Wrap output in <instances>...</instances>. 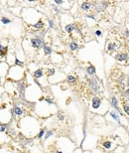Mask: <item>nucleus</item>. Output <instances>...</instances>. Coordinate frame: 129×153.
<instances>
[{
  "mask_svg": "<svg viewBox=\"0 0 129 153\" xmlns=\"http://www.w3.org/2000/svg\"><path fill=\"white\" fill-rule=\"evenodd\" d=\"M14 85H15V89H16L17 96H18L19 98L24 99L25 90H26V88H27L26 83L24 81V80H22V81H16V83H14Z\"/></svg>",
  "mask_w": 129,
  "mask_h": 153,
  "instance_id": "nucleus-9",
  "label": "nucleus"
},
{
  "mask_svg": "<svg viewBox=\"0 0 129 153\" xmlns=\"http://www.w3.org/2000/svg\"><path fill=\"white\" fill-rule=\"evenodd\" d=\"M52 7H53V9L56 11V13H60V12H61V10L59 9V8H58L56 5H52Z\"/></svg>",
  "mask_w": 129,
  "mask_h": 153,
  "instance_id": "nucleus-37",
  "label": "nucleus"
},
{
  "mask_svg": "<svg viewBox=\"0 0 129 153\" xmlns=\"http://www.w3.org/2000/svg\"><path fill=\"white\" fill-rule=\"evenodd\" d=\"M42 97H43V92L39 85L32 84V85L27 86L25 95H24L25 100H27L28 102H35V101H39Z\"/></svg>",
  "mask_w": 129,
  "mask_h": 153,
  "instance_id": "nucleus-3",
  "label": "nucleus"
},
{
  "mask_svg": "<svg viewBox=\"0 0 129 153\" xmlns=\"http://www.w3.org/2000/svg\"><path fill=\"white\" fill-rule=\"evenodd\" d=\"M87 84H88V87L92 92H94V93H100L101 92V84L97 78L92 77L91 79H88Z\"/></svg>",
  "mask_w": 129,
  "mask_h": 153,
  "instance_id": "nucleus-8",
  "label": "nucleus"
},
{
  "mask_svg": "<svg viewBox=\"0 0 129 153\" xmlns=\"http://www.w3.org/2000/svg\"><path fill=\"white\" fill-rule=\"evenodd\" d=\"M95 35L97 37H100L102 35L101 31H100V30H96V31H95Z\"/></svg>",
  "mask_w": 129,
  "mask_h": 153,
  "instance_id": "nucleus-38",
  "label": "nucleus"
},
{
  "mask_svg": "<svg viewBox=\"0 0 129 153\" xmlns=\"http://www.w3.org/2000/svg\"><path fill=\"white\" fill-rule=\"evenodd\" d=\"M110 105L112 107V108H117L119 105H118V99H117V98L115 97V96H112L110 99Z\"/></svg>",
  "mask_w": 129,
  "mask_h": 153,
  "instance_id": "nucleus-21",
  "label": "nucleus"
},
{
  "mask_svg": "<svg viewBox=\"0 0 129 153\" xmlns=\"http://www.w3.org/2000/svg\"><path fill=\"white\" fill-rule=\"evenodd\" d=\"M118 46L119 44L118 43H108L107 44V48H106V50H107V52L108 53H111V52H114L115 50H116V48H118Z\"/></svg>",
  "mask_w": 129,
  "mask_h": 153,
  "instance_id": "nucleus-20",
  "label": "nucleus"
},
{
  "mask_svg": "<svg viewBox=\"0 0 129 153\" xmlns=\"http://www.w3.org/2000/svg\"><path fill=\"white\" fill-rule=\"evenodd\" d=\"M12 113L11 109L6 107V104L2 103V109L0 110V122L4 124H8L12 121Z\"/></svg>",
  "mask_w": 129,
  "mask_h": 153,
  "instance_id": "nucleus-7",
  "label": "nucleus"
},
{
  "mask_svg": "<svg viewBox=\"0 0 129 153\" xmlns=\"http://www.w3.org/2000/svg\"><path fill=\"white\" fill-rule=\"evenodd\" d=\"M58 149L60 148V150H62L64 153H73L75 149V145L68 138H62L58 140Z\"/></svg>",
  "mask_w": 129,
  "mask_h": 153,
  "instance_id": "nucleus-6",
  "label": "nucleus"
},
{
  "mask_svg": "<svg viewBox=\"0 0 129 153\" xmlns=\"http://www.w3.org/2000/svg\"><path fill=\"white\" fill-rule=\"evenodd\" d=\"M43 49H44V53H45V55H51L52 54V48H51L50 46L44 45Z\"/></svg>",
  "mask_w": 129,
  "mask_h": 153,
  "instance_id": "nucleus-31",
  "label": "nucleus"
},
{
  "mask_svg": "<svg viewBox=\"0 0 129 153\" xmlns=\"http://www.w3.org/2000/svg\"><path fill=\"white\" fill-rule=\"evenodd\" d=\"M86 74H87L88 76H95V68H94V66L89 65V66L86 68Z\"/></svg>",
  "mask_w": 129,
  "mask_h": 153,
  "instance_id": "nucleus-22",
  "label": "nucleus"
},
{
  "mask_svg": "<svg viewBox=\"0 0 129 153\" xmlns=\"http://www.w3.org/2000/svg\"><path fill=\"white\" fill-rule=\"evenodd\" d=\"M55 153H64L62 150H60V149H56L55 150Z\"/></svg>",
  "mask_w": 129,
  "mask_h": 153,
  "instance_id": "nucleus-40",
  "label": "nucleus"
},
{
  "mask_svg": "<svg viewBox=\"0 0 129 153\" xmlns=\"http://www.w3.org/2000/svg\"><path fill=\"white\" fill-rule=\"evenodd\" d=\"M49 25H50V27L51 28H54V22H53V20H49Z\"/></svg>",
  "mask_w": 129,
  "mask_h": 153,
  "instance_id": "nucleus-39",
  "label": "nucleus"
},
{
  "mask_svg": "<svg viewBox=\"0 0 129 153\" xmlns=\"http://www.w3.org/2000/svg\"><path fill=\"white\" fill-rule=\"evenodd\" d=\"M33 27L35 28V29H37V30H41V29L44 28V22L40 19V20H38L35 24H33Z\"/></svg>",
  "mask_w": 129,
  "mask_h": 153,
  "instance_id": "nucleus-25",
  "label": "nucleus"
},
{
  "mask_svg": "<svg viewBox=\"0 0 129 153\" xmlns=\"http://www.w3.org/2000/svg\"><path fill=\"white\" fill-rule=\"evenodd\" d=\"M1 22H2L4 25H7V24L11 23V20H10L9 18H7V17H2V18H1Z\"/></svg>",
  "mask_w": 129,
  "mask_h": 153,
  "instance_id": "nucleus-34",
  "label": "nucleus"
},
{
  "mask_svg": "<svg viewBox=\"0 0 129 153\" xmlns=\"http://www.w3.org/2000/svg\"><path fill=\"white\" fill-rule=\"evenodd\" d=\"M4 91L9 95V96H14V95H17L16 92V89H15V85H14V81H8L4 84Z\"/></svg>",
  "mask_w": 129,
  "mask_h": 153,
  "instance_id": "nucleus-10",
  "label": "nucleus"
},
{
  "mask_svg": "<svg viewBox=\"0 0 129 153\" xmlns=\"http://www.w3.org/2000/svg\"><path fill=\"white\" fill-rule=\"evenodd\" d=\"M11 113H12V119L16 122L19 119H21L22 117L27 115L26 110H25V107H23L22 102H20V101H16V102L13 103V107L11 108Z\"/></svg>",
  "mask_w": 129,
  "mask_h": 153,
  "instance_id": "nucleus-5",
  "label": "nucleus"
},
{
  "mask_svg": "<svg viewBox=\"0 0 129 153\" xmlns=\"http://www.w3.org/2000/svg\"><path fill=\"white\" fill-rule=\"evenodd\" d=\"M57 5H62L64 3V0H54Z\"/></svg>",
  "mask_w": 129,
  "mask_h": 153,
  "instance_id": "nucleus-36",
  "label": "nucleus"
},
{
  "mask_svg": "<svg viewBox=\"0 0 129 153\" xmlns=\"http://www.w3.org/2000/svg\"><path fill=\"white\" fill-rule=\"evenodd\" d=\"M109 116L114 120V121H116L118 124H121V119H120V117H121V115H120L119 113L115 110V109H113V110H110L109 112Z\"/></svg>",
  "mask_w": 129,
  "mask_h": 153,
  "instance_id": "nucleus-16",
  "label": "nucleus"
},
{
  "mask_svg": "<svg viewBox=\"0 0 129 153\" xmlns=\"http://www.w3.org/2000/svg\"><path fill=\"white\" fill-rule=\"evenodd\" d=\"M70 49H71V51H73V52H74V51H76V50H79V44L76 43V42H71L70 43Z\"/></svg>",
  "mask_w": 129,
  "mask_h": 153,
  "instance_id": "nucleus-27",
  "label": "nucleus"
},
{
  "mask_svg": "<svg viewBox=\"0 0 129 153\" xmlns=\"http://www.w3.org/2000/svg\"><path fill=\"white\" fill-rule=\"evenodd\" d=\"M14 65H15V66H19V67H23L24 63H23V61H20L18 58H16V59H15V62H14Z\"/></svg>",
  "mask_w": 129,
  "mask_h": 153,
  "instance_id": "nucleus-35",
  "label": "nucleus"
},
{
  "mask_svg": "<svg viewBox=\"0 0 129 153\" xmlns=\"http://www.w3.org/2000/svg\"><path fill=\"white\" fill-rule=\"evenodd\" d=\"M44 77H45V72H44L43 69H37L35 72L33 73V79H34L36 84H38L39 80L43 79Z\"/></svg>",
  "mask_w": 129,
  "mask_h": 153,
  "instance_id": "nucleus-14",
  "label": "nucleus"
},
{
  "mask_svg": "<svg viewBox=\"0 0 129 153\" xmlns=\"http://www.w3.org/2000/svg\"><path fill=\"white\" fill-rule=\"evenodd\" d=\"M29 2H34V1H36V0H28Z\"/></svg>",
  "mask_w": 129,
  "mask_h": 153,
  "instance_id": "nucleus-44",
  "label": "nucleus"
},
{
  "mask_svg": "<svg viewBox=\"0 0 129 153\" xmlns=\"http://www.w3.org/2000/svg\"><path fill=\"white\" fill-rule=\"evenodd\" d=\"M122 108H123V112H124L127 116H129V102H123Z\"/></svg>",
  "mask_w": 129,
  "mask_h": 153,
  "instance_id": "nucleus-28",
  "label": "nucleus"
},
{
  "mask_svg": "<svg viewBox=\"0 0 129 153\" xmlns=\"http://www.w3.org/2000/svg\"><path fill=\"white\" fill-rule=\"evenodd\" d=\"M6 78H7V80L14 81V83L22 81L25 78V70L23 69V67H19V66H15V65L11 66Z\"/></svg>",
  "mask_w": 129,
  "mask_h": 153,
  "instance_id": "nucleus-4",
  "label": "nucleus"
},
{
  "mask_svg": "<svg viewBox=\"0 0 129 153\" xmlns=\"http://www.w3.org/2000/svg\"><path fill=\"white\" fill-rule=\"evenodd\" d=\"M0 153H13L12 152V149L10 148L9 144H3V145H0Z\"/></svg>",
  "mask_w": 129,
  "mask_h": 153,
  "instance_id": "nucleus-19",
  "label": "nucleus"
},
{
  "mask_svg": "<svg viewBox=\"0 0 129 153\" xmlns=\"http://www.w3.org/2000/svg\"><path fill=\"white\" fill-rule=\"evenodd\" d=\"M127 54L126 53H124V52H122V53H118V54L115 56V59H116V61H118L120 63H123V62H125L126 60H127Z\"/></svg>",
  "mask_w": 129,
  "mask_h": 153,
  "instance_id": "nucleus-18",
  "label": "nucleus"
},
{
  "mask_svg": "<svg viewBox=\"0 0 129 153\" xmlns=\"http://www.w3.org/2000/svg\"><path fill=\"white\" fill-rule=\"evenodd\" d=\"M57 118H58V120H60V121H64V118H66V115H64V113H62V112H58V113H57Z\"/></svg>",
  "mask_w": 129,
  "mask_h": 153,
  "instance_id": "nucleus-33",
  "label": "nucleus"
},
{
  "mask_svg": "<svg viewBox=\"0 0 129 153\" xmlns=\"http://www.w3.org/2000/svg\"><path fill=\"white\" fill-rule=\"evenodd\" d=\"M83 153H92L91 151H88V150H85V151H83Z\"/></svg>",
  "mask_w": 129,
  "mask_h": 153,
  "instance_id": "nucleus-43",
  "label": "nucleus"
},
{
  "mask_svg": "<svg viewBox=\"0 0 129 153\" xmlns=\"http://www.w3.org/2000/svg\"><path fill=\"white\" fill-rule=\"evenodd\" d=\"M8 129V124H4L0 122V132H7Z\"/></svg>",
  "mask_w": 129,
  "mask_h": 153,
  "instance_id": "nucleus-32",
  "label": "nucleus"
},
{
  "mask_svg": "<svg viewBox=\"0 0 129 153\" xmlns=\"http://www.w3.org/2000/svg\"><path fill=\"white\" fill-rule=\"evenodd\" d=\"M126 87H127V89H129V79L126 81Z\"/></svg>",
  "mask_w": 129,
  "mask_h": 153,
  "instance_id": "nucleus-42",
  "label": "nucleus"
},
{
  "mask_svg": "<svg viewBox=\"0 0 129 153\" xmlns=\"http://www.w3.org/2000/svg\"><path fill=\"white\" fill-rule=\"evenodd\" d=\"M124 35H125V36H126V37H129V31H128V30H126V31H125V33H124Z\"/></svg>",
  "mask_w": 129,
  "mask_h": 153,
  "instance_id": "nucleus-41",
  "label": "nucleus"
},
{
  "mask_svg": "<svg viewBox=\"0 0 129 153\" xmlns=\"http://www.w3.org/2000/svg\"><path fill=\"white\" fill-rule=\"evenodd\" d=\"M46 131H47V128L46 127H43V128H41L40 130H39V132H38L37 134V137L38 139H42V138H44V136L46 134Z\"/></svg>",
  "mask_w": 129,
  "mask_h": 153,
  "instance_id": "nucleus-24",
  "label": "nucleus"
},
{
  "mask_svg": "<svg viewBox=\"0 0 129 153\" xmlns=\"http://www.w3.org/2000/svg\"><path fill=\"white\" fill-rule=\"evenodd\" d=\"M10 140H11V137L7 132H0V145L9 143Z\"/></svg>",
  "mask_w": 129,
  "mask_h": 153,
  "instance_id": "nucleus-15",
  "label": "nucleus"
},
{
  "mask_svg": "<svg viewBox=\"0 0 129 153\" xmlns=\"http://www.w3.org/2000/svg\"><path fill=\"white\" fill-rule=\"evenodd\" d=\"M30 43H31L32 48H34V49H40V48L44 47V45H45L43 39L38 36H36L35 38H32V39L30 40Z\"/></svg>",
  "mask_w": 129,
  "mask_h": 153,
  "instance_id": "nucleus-11",
  "label": "nucleus"
},
{
  "mask_svg": "<svg viewBox=\"0 0 129 153\" xmlns=\"http://www.w3.org/2000/svg\"><path fill=\"white\" fill-rule=\"evenodd\" d=\"M17 127L21 134L28 138H33L37 136L39 130L41 129L37 118L30 115H25L17 121Z\"/></svg>",
  "mask_w": 129,
  "mask_h": 153,
  "instance_id": "nucleus-1",
  "label": "nucleus"
},
{
  "mask_svg": "<svg viewBox=\"0 0 129 153\" xmlns=\"http://www.w3.org/2000/svg\"><path fill=\"white\" fill-rule=\"evenodd\" d=\"M44 101L47 102L48 104H50V105H55V100L51 97H44Z\"/></svg>",
  "mask_w": 129,
  "mask_h": 153,
  "instance_id": "nucleus-29",
  "label": "nucleus"
},
{
  "mask_svg": "<svg viewBox=\"0 0 129 153\" xmlns=\"http://www.w3.org/2000/svg\"><path fill=\"white\" fill-rule=\"evenodd\" d=\"M115 145H116L115 142L113 140H110V139H106V140H104V141L101 142L102 149L105 150V151H111V150H113L115 148Z\"/></svg>",
  "mask_w": 129,
  "mask_h": 153,
  "instance_id": "nucleus-12",
  "label": "nucleus"
},
{
  "mask_svg": "<svg viewBox=\"0 0 129 153\" xmlns=\"http://www.w3.org/2000/svg\"><path fill=\"white\" fill-rule=\"evenodd\" d=\"M54 133H55V132H54V130H47L46 134H45V136H44V140L47 141V140H48L51 136H53V135H54Z\"/></svg>",
  "mask_w": 129,
  "mask_h": 153,
  "instance_id": "nucleus-30",
  "label": "nucleus"
},
{
  "mask_svg": "<svg viewBox=\"0 0 129 153\" xmlns=\"http://www.w3.org/2000/svg\"><path fill=\"white\" fill-rule=\"evenodd\" d=\"M75 29H76V27H75L74 24H68V25L64 27L66 32H67V33H70V34H71L72 32H74Z\"/></svg>",
  "mask_w": 129,
  "mask_h": 153,
  "instance_id": "nucleus-23",
  "label": "nucleus"
},
{
  "mask_svg": "<svg viewBox=\"0 0 129 153\" xmlns=\"http://www.w3.org/2000/svg\"><path fill=\"white\" fill-rule=\"evenodd\" d=\"M9 65L7 62H1L0 63V78H6L9 71Z\"/></svg>",
  "mask_w": 129,
  "mask_h": 153,
  "instance_id": "nucleus-13",
  "label": "nucleus"
},
{
  "mask_svg": "<svg viewBox=\"0 0 129 153\" xmlns=\"http://www.w3.org/2000/svg\"><path fill=\"white\" fill-rule=\"evenodd\" d=\"M92 7V3L91 1H88V0L83 1V2L81 3V8H82V10H83V11H88V10H91Z\"/></svg>",
  "mask_w": 129,
  "mask_h": 153,
  "instance_id": "nucleus-17",
  "label": "nucleus"
},
{
  "mask_svg": "<svg viewBox=\"0 0 129 153\" xmlns=\"http://www.w3.org/2000/svg\"><path fill=\"white\" fill-rule=\"evenodd\" d=\"M110 107V101L107 99L100 98L99 96H93L91 99L89 110L99 115H104L106 112H108Z\"/></svg>",
  "mask_w": 129,
  "mask_h": 153,
  "instance_id": "nucleus-2",
  "label": "nucleus"
},
{
  "mask_svg": "<svg viewBox=\"0 0 129 153\" xmlns=\"http://www.w3.org/2000/svg\"><path fill=\"white\" fill-rule=\"evenodd\" d=\"M67 81H68V84H70V85H73V84H75V81H76V78L73 76V75H69L68 77H67Z\"/></svg>",
  "mask_w": 129,
  "mask_h": 153,
  "instance_id": "nucleus-26",
  "label": "nucleus"
}]
</instances>
